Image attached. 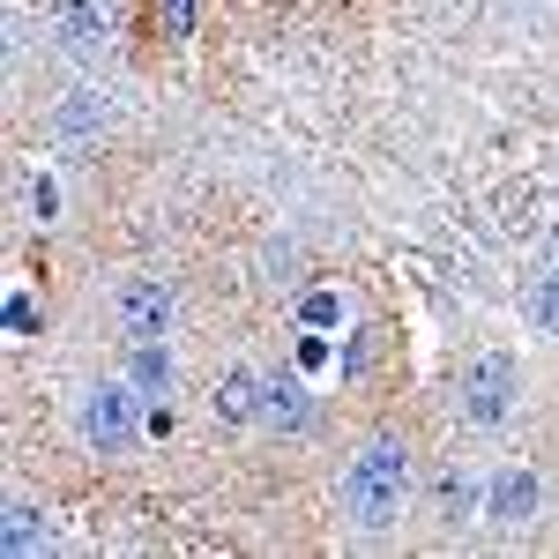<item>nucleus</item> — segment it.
<instances>
[{
    "mask_svg": "<svg viewBox=\"0 0 559 559\" xmlns=\"http://www.w3.org/2000/svg\"><path fill=\"white\" fill-rule=\"evenodd\" d=\"M530 515H537V477L522 471V463H508V471L485 485V522L492 530H522Z\"/></svg>",
    "mask_w": 559,
    "mask_h": 559,
    "instance_id": "39448f33",
    "label": "nucleus"
},
{
    "mask_svg": "<svg viewBox=\"0 0 559 559\" xmlns=\"http://www.w3.org/2000/svg\"><path fill=\"white\" fill-rule=\"evenodd\" d=\"M112 306H120L128 344H165V336H173V321H179V299H173V284H165V276H128Z\"/></svg>",
    "mask_w": 559,
    "mask_h": 559,
    "instance_id": "7ed1b4c3",
    "label": "nucleus"
},
{
    "mask_svg": "<svg viewBox=\"0 0 559 559\" xmlns=\"http://www.w3.org/2000/svg\"><path fill=\"white\" fill-rule=\"evenodd\" d=\"M112 31V8L105 0H60V15H52V38L68 45V52H97Z\"/></svg>",
    "mask_w": 559,
    "mask_h": 559,
    "instance_id": "423d86ee",
    "label": "nucleus"
},
{
    "mask_svg": "<svg viewBox=\"0 0 559 559\" xmlns=\"http://www.w3.org/2000/svg\"><path fill=\"white\" fill-rule=\"evenodd\" d=\"M157 23H165V38H187L194 31V0H157Z\"/></svg>",
    "mask_w": 559,
    "mask_h": 559,
    "instance_id": "4468645a",
    "label": "nucleus"
},
{
    "mask_svg": "<svg viewBox=\"0 0 559 559\" xmlns=\"http://www.w3.org/2000/svg\"><path fill=\"white\" fill-rule=\"evenodd\" d=\"M210 411L224 418V426H247V418H261V373H247V366H231V373L216 381Z\"/></svg>",
    "mask_w": 559,
    "mask_h": 559,
    "instance_id": "0eeeda50",
    "label": "nucleus"
},
{
    "mask_svg": "<svg viewBox=\"0 0 559 559\" xmlns=\"http://www.w3.org/2000/svg\"><path fill=\"white\" fill-rule=\"evenodd\" d=\"M52 128L68 134V142L97 134V128H105V97H97V90H68V97H60V112H52Z\"/></svg>",
    "mask_w": 559,
    "mask_h": 559,
    "instance_id": "9b49d317",
    "label": "nucleus"
},
{
    "mask_svg": "<svg viewBox=\"0 0 559 559\" xmlns=\"http://www.w3.org/2000/svg\"><path fill=\"white\" fill-rule=\"evenodd\" d=\"M471 508H485V500H477V485L463 471H440V522H463Z\"/></svg>",
    "mask_w": 559,
    "mask_h": 559,
    "instance_id": "f8f14e48",
    "label": "nucleus"
},
{
    "mask_svg": "<svg viewBox=\"0 0 559 559\" xmlns=\"http://www.w3.org/2000/svg\"><path fill=\"white\" fill-rule=\"evenodd\" d=\"M31 210H38L45 224H52V216H60V187H52V179H45V173L31 179Z\"/></svg>",
    "mask_w": 559,
    "mask_h": 559,
    "instance_id": "2eb2a0df",
    "label": "nucleus"
},
{
    "mask_svg": "<svg viewBox=\"0 0 559 559\" xmlns=\"http://www.w3.org/2000/svg\"><path fill=\"white\" fill-rule=\"evenodd\" d=\"M530 313H537V329H559V269L537 284V299H530Z\"/></svg>",
    "mask_w": 559,
    "mask_h": 559,
    "instance_id": "ddd939ff",
    "label": "nucleus"
},
{
    "mask_svg": "<svg viewBox=\"0 0 559 559\" xmlns=\"http://www.w3.org/2000/svg\"><path fill=\"white\" fill-rule=\"evenodd\" d=\"M261 426L306 432V426H313V403H306V388H299V381H261Z\"/></svg>",
    "mask_w": 559,
    "mask_h": 559,
    "instance_id": "1a4fd4ad",
    "label": "nucleus"
},
{
    "mask_svg": "<svg viewBox=\"0 0 559 559\" xmlns=\"http://www.w3.org/2000/svg\"><path fill=\"white\" fill-rule=\"evenodd\" d=\"M411 500V455L403 440H366L358 455L344 463V515L358 530H388Z\"/></svg>",
    "mask_w": 559,
    "mask_h": 559,
    "instance_id": "f257e3e1",
    "label": "nucleus"
},
{
    "mask_svg": "<svg viewBox=\"0 0 559 559\" xmlns=\"http://www.w3.org/2000/svg\"><path fill=\"white\" fill-rule=\"evenodd\" d=\"M105 8H120V0H105Z\"/></svg>",
    "mask_w": 559,
    "mask_h": 559,
    "instance_id": "dca6fc26",
    "label": "nucleus"
},
{
    "mask_svg": "<svg viewBox=\"0 0 559 559\" xmlns=\"http://www.w3.org/2000/svg\"><path fill=\"white\" fill-rule=\"evenodd\" d=\"M508 411H515V366L508 358H477L463 373V418L471 426H500Z\"/></svg>",
    "mask_w": 559,
    "mask_h": 559,
    "instance_id": "20e7f679",
    "label": "nucleus"
},
{
    "mask_svg": "<svg viewBox=\"0 0 559 559\" xmlns=\"http://www.w3.org/2000/svg\"><path fill=\"white\" fill-rule=\"evenodd\" d=\"M128 381L142 388V395H173V381H179V366H173V350L165 344H134V358H128Z\"/></svg>",
    "mask_w": 559,
    "mask_h": 559,
    "instance_id": "9d476101",
    "label": "nucleus"
},
{
    "mask_svg": "<svg viewBox=\"0 0 559 559\" xmlns=\"http://www.w3.org/2000/svg\"><path fill=\"white\" fill-rule=\"evenodd\" d=\"M0 545L15 559H31L52 545V522H45V508H31V500H8V515H0Z\"/></svg>",
    "mask_w": 559,
    "mask_h": 559,
    "instance_id": "6e6552de",
    "label": "nucleus"
},
{
    "mask_svg": "<svg viewBox=\"0 0 559 559\" xmlns=\"http://www.w3.org/2000/svg\"><path fill=\"white\" fill-rule=\"evenodd\" d=\"M83 440L90 455H128L142 440V388L134 381H97L83 395Z\"/></svg>",
    "mask_w": 559,
    "mask_h": 559,
    "instance_id": "f03ea898",
    "label": "nucleus"
}]
</instances>
